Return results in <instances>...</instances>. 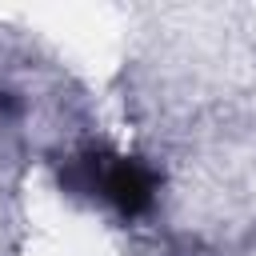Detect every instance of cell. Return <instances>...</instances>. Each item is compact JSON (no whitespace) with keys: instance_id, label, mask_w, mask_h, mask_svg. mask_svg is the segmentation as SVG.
I'll use <instances>...</instances> for the list:
<instances>
[{"instance_id":"obj_1","label":"cell","mask_w":256,"mask_h":256,"mask_svg":"<svg viewBox=\"0 0 256 256\" xmlns=\"http://www.w3.org/2000/svg\"><path fill=\"white\" fill-rule=\"evenodd\" d=\"M64 180L80 192H92V196L108 200L124 216H140L156 200V172L136 156H116V152L88 148V152L68 160Z\"/></svg>"}]
</instances>
